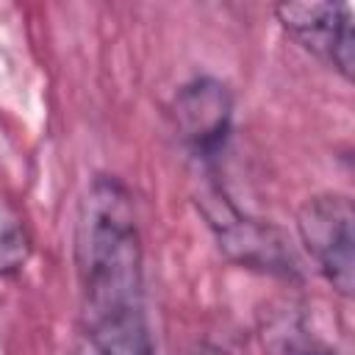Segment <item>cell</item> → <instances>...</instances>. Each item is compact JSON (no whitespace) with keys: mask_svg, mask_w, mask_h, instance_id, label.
I'll return each mask as SVG.
<instances>
[{"mask_svg":"<svg viewBox=\"0 0 355 355\" xmlns=\"http://www.w3.org/2000/svg\"><path fill=\"white\" fill-rule=\"evenodd\" d=\"M75 266L86 336L100 355H155L130 191L108 175L89 183L75 222Z\"/></svg>","mask_w":355,"mask_h":355,"instance_id":"obj_1","label":"cell"},{"mask_svg":"<svg viewBox=\"0 0 355 355\" xmlns=\"http://www.w3.org/2000/svg\"><path fill=\"white\" fill-rule=\"evenodd\" d=\"M297 233L324 280L352 297L355 286V211L344 194H313L297 214Z\"/></svg>","mask_w":355,"mask_h":355,"instance_id":"obj_2","label":"cell"},{"mask_svg":"<svg viewBox=\"0 0 355 355\" xmlns=\"http://www.w3.org/2000/svg\"><path fill=\"white\" fill-rule=\"evenodd\" d=\"M202 214L211 225V230L216 233L219 250L247 266V269H261L269 275H283V277H294L297 275V261L291 255V250L286 247L283 236L261 222V219H250L244 216L219 186H211L202 197H200Z\"/></svg>","mask_w":355,"mask_h":355,"instance_id":"obj_3","label":"cell"},{"mask_svg":"<svg viewBox=\"0 0 355 355\" xmlns=\"http://www.w3.org/2000/svg\"><path fill=\"white\" fill-rule=\"evenodd\" d=\"M283 31L308 53L333 67L341 78H352L355 33L347 6L338 3H283L275 8Z\"/></svg>","mask_w":355,"mask_h":355,"instance_id":"obj_4","label":"cell"},{"mask_svg":"<svg viewBox=\"0 0 355 355\" xmlns=\"http://www.w3.org/2000/svg\"><path fill=\"white\" fill-rule=\"evenodd\" d=\"M175 125L183 141L200 155H219L233 116V100L225 83L214 78H194L175 97Z\"/></svg>","mask_w":355,"mask_h":355,"instance_id":"obj_5","label":"cell"},{"mask_svg":"<svg viewBox=\"0 0 355 355\" xmlns=\"http://www.w3.org/2000/svg\"><path fill=\"white\" fill-rule=\"evenodd\" d=\"M28 255H31L28 233L14 222H3L0 225V275H11L22 269Z\"/></svg>","mask_w":355,"mask_h":355,"instance_id":"obj_6","label":"cell"},{"mask_svg":"<svg viewBox=\"0 0 355 355\" xmlns=\"http://www.w3.org/2000/svg\"><path fill=\"white\" fill-rule=\"evenodd\" d=\"M191 355H230L227 349H222V347H214V344H200Z\"/></svg>","mask_w":355,"mask_h":355,"instance_id":"obj_7","label":"cell"}]
</instances>
